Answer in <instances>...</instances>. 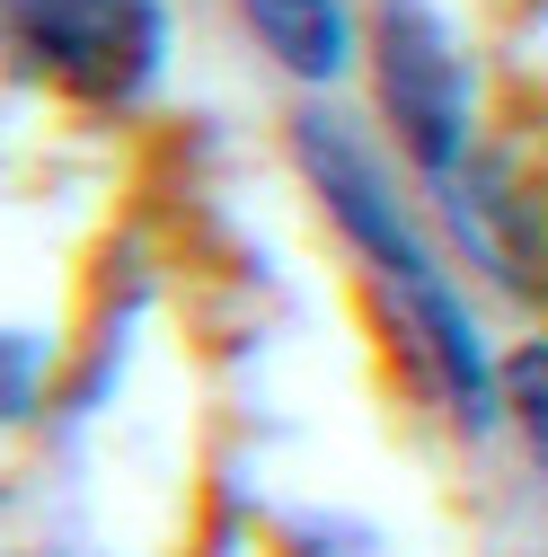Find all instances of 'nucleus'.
Returning <instances> with one entry per match:
<instances>
[{
  "label": "nucleus",
  "instance_id": "20e7f679",
  "mask_svg": "<svg viewBox=\"0 0 548 557\" xmlns=\"http://www.w3.org/2000/svg\"><path fill=\"white\" fill-rule=\"evenodd\" d=\"M257 45L284 62L292 81H336L354 53V27H346V0H239Z\"/></svg>",
  "mask_w": 548,
  "mask_h": 557
},
{
  "label": "nucleus",
  "instance_id": "39448f33",
  "mask_svg": "<svg viewBox=\"0 0 548 557\" xmlns=\"http://www.w3.org/2000/svg\"><path fill=\"white\" fill-rule=\"evenodd\" d=\"M505 407L522 416V434H531V451L548 469V345H522V355L505 363Z\"/></svg>",
  "mask_w": 548,
  "mask_h": 557
},
{
  "label": "nucleus",
  "instance_id": "f257e3e1",
  "mask_svg": "<svg viewBox=\"0 0 548 557\" xmlns=\"http://www.w3.org/2000/svg\"><path fill=\"white\" fill-rule=\"evenodd\" d=\"M301 169H310L319 203L336 213V231L354 239V257L381 274V301H389V319H398V336H407V355H416L425 381L469 416V434H487V416H496V398H505V372L487 363L477 319H469V301L451 293V274L425 257L416 222L398 213L381 160L354 143L346 124H319V115H310V124H301Z\"/></svg>",
  "mask_w": 548,
  "mask_h": 557
},
{
  "label": "nucleus",
  "instance_id": "f03ea898",
  "mask_svg": "<svg viewBox=\"0 0 548 557\" xmlns=\"http://www.w3.org/2000/svg\"><path fill=\"white\" fill-rule=\"evenodd\" d=\"M0 53L89 107H133L169 62L160 0H0Z\"/></svg>",
  "mask_w": 548,
  "mask_h": 557
},
{
  "label": "nucleus",
  "instance_id": "7ed1b4c3",
  "mask_svg": "<svg viewBox=\"0 0 548 557\" xmlns=\"http://www.w3.org/2000/svg\"><path fill=\"white\" fill-rule=\"evenodd\" d=\"M381 98H389V124L407 160L425 169V186L451 203V222L477 231V203H469V72H460V45L434 10L416 0H389L381 10Z\"/></svg>",
  "mask_w": 548,
  "mask_h": 557
}]
</instances>
